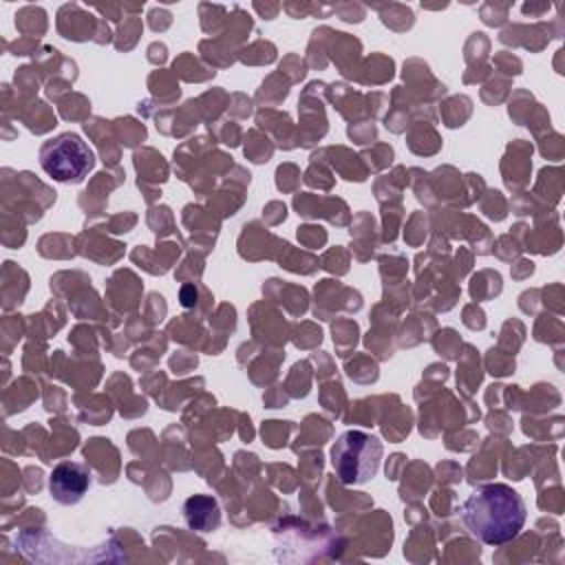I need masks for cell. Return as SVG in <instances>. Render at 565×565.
I'll list each match as a JSON object with an SVG mask.
<instances>
[{"instance_id": "cell-1", "label": "cell", "mask_w": 565, "mask_h": 565, "mask_svg": "<svg viewBox=\"0 0 565 565\" xmlns=\"http://www.w3.org/2000/svg\"><path fill=\"white\" fill-rule=\"evenodd\" d=\"M527 519L523 497L505 483L475 488L461 505L466 530L483 545H505L519 536Z\"/></svg>"}, {"instance_id": "cell-2", "label": "cell", "mask_w": 565, "mask_h": 565, "mask_svg": "<svg viewBox=\"0 0 565 565\" xmlns=\"http://www.w3.org/2000/svg\"><path fill=\"white\" fill-rule=\"evenodd\" d=\"M382 441L364 430H344L331 446V468L344 486L369 483L382 463Z\"/></svg>"}, {"instance_id": "cell-3", "label": "cell", "mask_w": 565, "mask_h": 565, "mask_svg": "<svg viewBox=\"0 0 565 565\" xmlns=\"http://www.w3.org/2000/svg\"><path fill=\"white\" fill-rule=\"evenodd\" d=\"M40 166L60 183H77L93 170L95 154L79 135L62 132L42 146Z\"/></svg>"}, {"instance_id": "cell-4", "label": "cell", "mask_w": 565, "mask_h": 565, "mask_svg": "<svg viewBox=\"0 0 565 565\" xmlns=\"http://www.w3.org/2000/svg\"><path fill=\"white\" fill-rule=\"evenodd\" d=\"M90 486V475L84 463L62 461L49 475V492L62 505L77 503Z\"/></svg>"}, {"instance_id": "cell-5", "label": "cell", "mask_w": 565, "mask_h": 565, "mask_svg": "<svg viewBox=\"0 0 565 565\" xmlns=\"http://www.w3.org/2000/svg\"><path fill=\"white\" fill-rule=\"evenodd\" d=\"M183 512H185L188 525L199 532H210L221 523L218 505L210 497H190L183 505Z\"/></svg>"}]
</instances>
